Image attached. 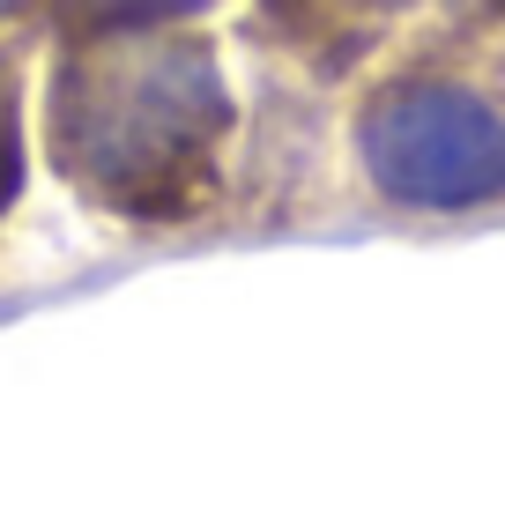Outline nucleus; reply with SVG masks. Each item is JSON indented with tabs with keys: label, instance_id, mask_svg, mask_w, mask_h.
Wrapping results in <instances>:
<instances>
[{
	"label": "nucleus",
	"instance_id": "423d86ee",
	"mask_svg": "<svg viewBox=\"0 0 505 512\" xmlns=\"http://www.w3.org/2000/svg\"><path fill=\"white\" fill-rule=\"evenodd\" d=\"M231 0H30V23L45 38H112V30L156 23H216Z\"/></svg>",
	"mask_w": 505,
	"mask_h": 512
},
{
	"label": "nucleus",
	"instance_id": "f03ea898",
	"mask_svg": "<svg viewBox=\"0 0 505 512\" xmlns=\"http://www.w3.org/2000/svg\"><path fill=\"white\" fill-rule=\"evenodd\" d=\"M342 164L364 201L416 223L505 208V67L483 30H446L342 90Z\"/></svg>",
	"mask_w": 505,
	"mask_h": 512
},
{
	"label": "nucleus",
	"instance_id": "0eeeda50",
	"mask_svg": "<svg viewBox=\"0 0 505 512\" xmlns=\"http://www.w3.org/2000/svg\"><path fill=\"white\" fill-rule=\"evenodd\" d=\"M15 30H30V0H0V38H15Z\"/></svg>",
	"mask_w": 505,
	"mask_h": 512
},
{
	"label": "nucleus",
	"instance_id": "20e7f679",
	"mask_svg": "<svg viewBox=\"0 0 505 512\" xmlns=\"http://www.w3.org/2000/svg\"><path fill=\"white\" fill-rule=\"evenodd\" d=\"M342 156V97L290 75L283 60L253 52L246 127H238V179H231V223H298L320 216V193Z\"/></svg>",
	"mask_w": 505,
	"mask_h": 512
},
{
	"label": "nucleus",
	"instance_id": "39448f33",
	"mask_svg": "<svg viewBox=\"0 0 505 512\" xmlns=\"http://www.w3.org/2000/svg\"><path fill=\"white\" fill-rule=\"evenodd\" d=\"M38 52H45V30H15L0 38V231L8 216L23 208V186H30V156H38V119H30V97H38Z\"/></svg>",
	"mask_w": 505,
	"mask_h": 512
},
{
	"label": "nucleus",
	"instance_id": "f257e3e1",
	"mask_svg": "<svg viewBox=\"0 0 505 512\" xmlns=\"http://www.w3.org/2000/svg\"><path fill=\"white\" fill-rule=\"evenodd\" d=\"M30 119L45 179L112 231L179 238L231 216L246 90L216 23L45 38Z\"/></svg>",
	"mask_w": 505,
	"mask_h": 512
},
{
	"label": "nucleus",
	"instance_id": "6e6552de",
	"mask_svg": "<svg viewBox=\"0 0 505 512\" xmlns=\"http://www.w3.org/2000/svg\"><path fill=\"white\" fill-rule=\"evenodd\" d=\"M483 45H491V52H498V67H505V15H498V23H483Z\"/></svg>",
	"mask_w": 505,
	"mask_h": 512
},
{
	"label": "nucleus",
	"instance_id": "7ed1b4c3",
	"mask_svg": "<svg viewBox=\"0 0 505 512\" xmlns=\"http://www.w3.org/2000/svg\"><path fill=\"white\" fill-rule=\"evenodd\" d=\"M498 15L505 0H246L238 30L253 52L342 97L394 52L446 38V30H483Z\"/></svg>",
	"mask_w": 505,
	"mask_h": 512
}]
</instances>
